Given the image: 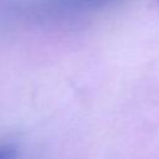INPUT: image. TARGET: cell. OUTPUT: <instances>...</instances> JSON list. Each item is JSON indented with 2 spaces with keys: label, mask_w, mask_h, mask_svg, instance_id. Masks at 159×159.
<instances>
[{
  "label": "cell",
  "mask_w": 159,
  "mask_h": 159,
  "mask_svg": "<svg viewBox=\"0 0 159 159\" xmlns=\"http://www.w3.org/2000/svg\"><path fill=\"white\" fill-rule=\"evenodd\" d=\"M116 1L118 0H57L56 6L67 12H87Z\"/></svg>",
  "instance_id": "obj_1"
},
{
  "label": "cell",
  "mask_w": 159,
  "mask_h": 159,
  "mask_svg": "<svg viewBox=\"0 0 159 159\" xmlns=\"http://www.w3.org/2000/svg\"><path fill=\"white\" fill-rule=\"evenodd\" d=\"M16 157V150L12 147L0 148V159H14Z\"/></svg>",
  "instance_id": "obj_2"
}]
</instances>
